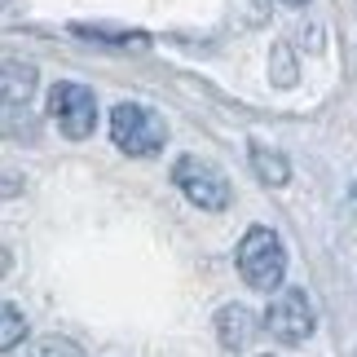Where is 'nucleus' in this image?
Returning a JSON list of instances; mask_svg holds the SVG:
<instances>
[{"instance_id":"obj_1","label":"nucleus","mask_w":357,"mask_h":357,"mask_svg":"<svg viewBox=\"0 0 357 357\" xmlns=\"http://www.w3.org/2000/svg\"><path fill=\"white\" fill-rule=\"evenodd\" d=\"M238 273L252 291H278L287 278V247L269 225H252L238 243Z\"/></svg>"},{"instance_id":"obj_2","label":"nucleus","mask_w":357,"mask_h":357,"mask_svg":"<svg viewBox=\"0 0 357 357\" xmlns=\"http://www.w3.org/2000/svg\"><path fill=\"white\" fill-rule=\"evenodd\" d=\"M111 142L132 159H150L168 146V123L142 102H119L111 111Z\"/></svg>"},{"instance_id":"obj_3","label":"nucleus","mask_w":357,"mask_h":357,"mask_svg":"<svg viewBox=\"0 0 357 357\" xmlns=\"http://www.w3.org/2000/svg\"><path fill=\"white\" fill-rule=\"evenodd\" d=\"M172 185L181 190L195 208H203V212H225L229 208V181H225V172L212 168L208 159H195V155L176 159Z\"/></svg>"},{"instance_id":"obj_4","label":"nucleus","mask_w":357,"mask_h":357,"mask_svg":"<svg viewBox=\"0 0 357 357\" xmlns=\"http://www.w3.org/2000/svg\"><path fill=\"white\" fill-rule=\"evenodd\" d=\"M49 115H53L62 137L84 142V137L98 128V98H93V89L75 84V79H62V84L49 89Z\"/></svg>"},{"instance_id":"obj_5","label":"nucleus","mask_w":357,"mask_h":357,"mask_svg":"<svg viewBox=\"0 0 357 357\" xmlns=\"http://www.w3.org/2000/svg\"><path fill=\"white\" fill-rule=\"evenodd\" d=\"M265 326L282 344H305L313 335V326H318V313H313V300L305 287H287V291L273 296L265 309Z\"/></svg>"},{"instance_id":"obj_6","label":"nucleus","mask_w":357,"mask_h":357,"mask_svg":"<svg viewBox=\"0 0 357 357\" xmlns=\"http://www.w3.org/2000/svg\"><path fill=\"white\" fill-rule=\"evenodd\" d=\"M256 313L247 309V305H225L221 313H216V340L229 349V353H238V349H247L256 340Z\"/></svg>"},{"instance_id":"obj_7","label":"nucleus","mask_w":357,"mask_h":357,"mask_svg":"<svg viewBox=\"0 0 357 357\" xmlns=\"http://www.w3.org/2000/svg\"><path fill=\"white\" fill-rule=\"evenodd\" d=\"M31 93H36V66L26 62L0 66V102H31Z\"/></svg>"},{"instance_id":"obj_8","label":"nucleus","mask_w":357,"mask_h":357,"mask_svg":"<svg viewBox=\"0 0 357 357\" xmlns=\"http://www.w3.org/2000/svg\"><path fill=\"white\" fill-rule=\"evenodd\" d=\"M252 168H256V176L265 185H287L291 181V163H287L278 150H269V146H252Z\"/></svg>"},{"instance_id":"obj_9","label":"nucleus","mask_w":357,"mask_h":357,"mask_svg":"<svg viewBox=\"0 0 357 357\" xmlns=\"http://www.w3.org/2000/svg\"><path fill=\"white\" fill-rule=\"evenodd\" d=\"M36 128V119H31V111H26V102H0V137H13V142H31V132Z\"/></svg>"},{"instance_id":"obj_10","label":"nucleus","mask_w":357,"mask_h":357,"mask_svg":"<svg viewBox=\"0 0 357 357\" xmlns=\"http://www.w3.org/2000/svg\"><path fill=\"white\" fill-rule=\"evenodd\" d=\"M26 340V318L18 305H0V353H13Z\"/></svg>"},{"instance_id":"obj_11","label":"nucleus","mask_w":357,"mask_h":357,"mask_svg":"<svg viewBox=\"0 0 357 357\" xmlns=\"http://www.w3.org/2000/svg\"><path fill=\"white\" fill-rule=\"evenodd\" d=\"M31 357H84V349L66 335H40L31 344Z\"/></svg>"},{"instance_id":"obj_12","label":"nucleus","mask_w":357,"mask_h":357,"mask_svg":"<svg viewBox=\"0 0 357 357\" xmlns=\"http://www.w3.org/2000/svg\"><path fill=\"white\" fill-rule=\"evenodd\" d=\"M5 269H9V252L0 247V278H5Z\"/></svg>"},{"instance_id":"obj_13","label":"nucleus","mask_w":357,"mask_h":357,"mask_svg":"<svg viewBox=\"0 0 357 357\" xmlns=\"http://www.w3.org/2000/svg\"><path fill=\"white\" fill-rule=\"evenodd\" d=\"M282 5H291V9H300V5H309V0H282Z\"/></svg>"}]
</instances>
